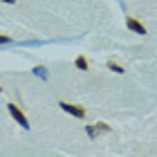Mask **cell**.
<instances>
[{
  "instance_id": "cell-6",
  "label": "cell",
  "mask_w": 157,
  "mask_h": 157,
  "mask_svg": "<svg viewBox=\"0 0 157 157\" xmlns=\"http://www.w3.org/2000/svg\"><path fill=\"white\" fill-rule=\"evenodd\" d=\"M34 74L40 76V78H47V70L43 67V65H38V67H34Z\"/></svg>"
},
{
  "instance_id": "cell-9",
  "label": "cell",
  "mask_w": 157,
  "mask_h": 157,
  "mask_svg": "<svg viewBox=\"0 0 157 157\" xmlns=\"http://www.w3.org/2000/svg\"><path fill=\"white\" fill-rule=\"evenodd\" d=\"M2 2H9V5H13V2H16V0H2Z\"/></svg>"
},
{
  "instance_id": "cell-3",
  "label": "cell",
  "mask_w": 157,
  "mask_h": 157,
  "mask_svg": "<svg viewBox=\"0 0 157 157\" xmlns=\"http://www.w3.org/2000/svg\"><path fill=\"white\" fill-rule=\"evenodd\" d=\"M126 25H128V29H130V32H137V34H141V36L146 34V27L141 25L137 18H128V20H126Z\"/></svg>"
},
{
  "instance_id": "cell-5",
  "label": "cell",
  "mask_w": 157,
  "mask_h": 157,
  "mask_svg": "<svg viewBox=\"0 0 157 157\" xmlns=\"http://www.w3.org/2000/svg\"><path fill=\"white\" fill-rule=\"evenodd\" d=\"M108 70H112V72H117V74H121V72H124V67H121V65H117L115 61H108Z\"/></svg>"
},
{
  "instance_id": "cell-4",
  "label": "cell",
  "mask_w": 157,
  "mask_h": 157,
  "mask_svg": "<svg viewBox=\"0 0 157 157\" xmlns=\"http://www.w3.org/2000/svg\"><path fill=\"white\" fill-rule=\"evenodd\" d=\"M74 65H76L78 70H88V67H90V63H88V59H83V56H78V59L74 61Z\"/></svg>"
},
{
  "instance_id": "cell-8",
  "label": "cell",
  "mask_w": 157,
  "mask_h": 157,
  "mask_svg": "<svg viewBox=\"0 0 157 157\" xmlns=\"http://www.w3.org/2000/svg\"><path fill=\"white\" fill-rule=\"evenodd\" d=\"M7 43H11V36H5V34H0V45H7Z\"/></svg>"
},
{
  "instance_id": "cell-2",
  "label": "cell",
  "mask_w": 157,
  "mask_h": 157,
  "mask_svg": "<svg viewBox=\"0 0 157 157\" xmlns=\"http://www.w3.org/2000/svg\"><path fill=\"white\" fill-rule=\"evenodd\" d=\"M65 112H70V115H74V117H85V108H81V105H74V103H65V101H61L59 103Z\"/></svg>"
},
{
  "instance_id": "cell-7",
  "label": "cell",
  "mask_w": 157,
  "mask_h": 157,
  "mask_svg": "<svg viewBox=\"0 0 157 157\" xmlns=\"http://www.w3.org/2000/svg\"><path fill=\"white\" fill-rule=\"evenodd\" d=\"M94 128L99 132H110V126L108 124H103V121H99V124H94Z\"/></svg>"
},
{
  "instance_id": "cell-1",
  "label": "cell",
  "mask_w": 157,
  "mask_h": 157,
  "mask_svg": "<svg viewBox=\"0 0 157 157\" xmlns=\"http://www.w3.org/2000/svg\"><path fill=\"white\" fill-rule=\"evenodd\" d=\"M7 108H9V112H11V117L16 119V121H18L20 126H23V128H29V121H27V117L23 115V110H20V108H18L16 103H9V105H7Z\"/></svg>"
}]
</instances>
